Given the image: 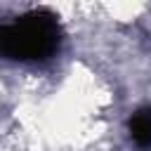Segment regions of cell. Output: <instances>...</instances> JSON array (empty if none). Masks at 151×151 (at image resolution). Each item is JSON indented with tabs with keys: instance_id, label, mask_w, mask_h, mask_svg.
<instances>
[{
	"instance_id": "7a4b0ae2",
	"label": "cell",
	"mask_w": 151,
	"mask_h": 151,
	"mask_svg": "<svg viewBox=\"0 0 151 151\" xmlns=\"http://www.w3.org/2000/svg\"><path fill=\"white\" fill-rule=\"evenodd\" d=\"M130 134L139 146H151V109H144L130 118Z\"/></svg>"
},
{
	"instance_id": "6da1fadb",
	"label": "cell",
	"mask_w": 151,
	"mask_h": 151,
	"mask_svg": "<svg viewBox=\"0 0 151 151\" xmlns=\"http://www.w3.org/2000/svg\"><path fill=\"white\" fill-rule=\"evenodd\" d=\"M61 40L59 21L52 12L35 9L12 24L0 26V54L19 61L47 59L57 52Z\"/></svg>"
}]
</instances>
